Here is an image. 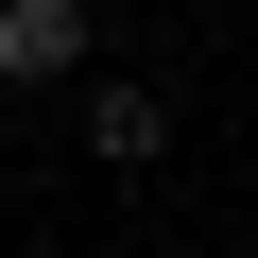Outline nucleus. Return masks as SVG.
<instances>
[{
    "label": "nucleus",
    "mask_w": 258,
    "mask_h": 258,
    "mask_svg": "<svg viewBox=\"0 0 258 258\" xmlns=\"http://www.w3.org/2000/svg\"><path fill=\"white\" fill-rule=\"evenodd\" d=\"M86 69V0H0V86H69Z\"/></svg>",
    "instance_id": "obj_1"
},
{
    "label": "nucleus",
    "mask_w": 258,
    "mask_h": 258,
    "mask_svg": "<svg viewBox=\"0 0 258 258\" xmlns=\"http://www.w3.org/2000/svg\"><path fill=\"white\" fill-rule=\"evenodd\" d=\"M155 138H172L155 86H86V155H103V172H155Z\"/></svg>",
    "instance_id": "obj_2"
}]
</instances>
